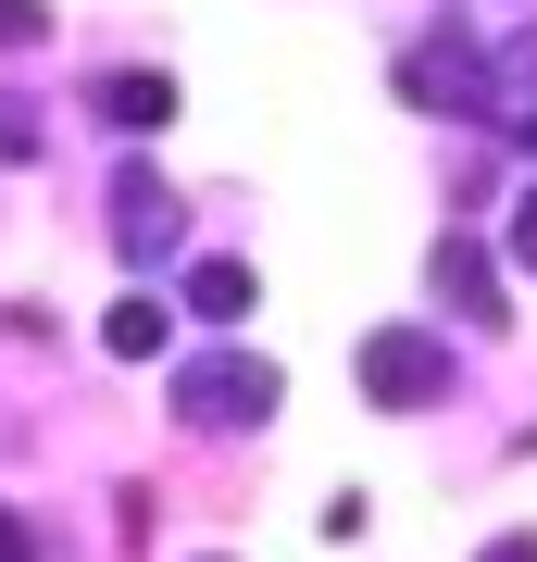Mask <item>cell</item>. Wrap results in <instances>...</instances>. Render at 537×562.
Returning a JSON list of instances; mask_svg holds the SVG:
<instances>
[{
    "mask_svg": "<svg viewBox=\"0 0 537 562\" xmlns=\"http://www.w3.org/2000/svg\"><path fill=\"white\" fill-rule=\"evenodd\" d=\"M276 401H288V375L262 350H200V362H176V413L200 425V438H238V425H276Z\"/></svg>",
    "mask_w": 537,
    "mask_h": 562,
    "instance_id": "obj_1",
    "label": "cell"
},
{
    "mask_svg": "<svg viewBox=\"0 0 537 562\" xmlns=\"http://www.w3.org/2000/svg\"><path fill=\"white\" fill-rule=\"evenodd\" d=\"M362 401H376V413L450 401V338H425V325H376V338H362Z\"/></svg>",
    "mask_w": 537,
    "mask_h": 562,
    "instance_id": "obj_2",
    "label": "cell"
},
{
    "mask_svg": "<svg viewBox=\"0 0 537 562\" xmlns=\"http://www.w3.org/2000/svg\"><path fill=\"white\" fill-rule=\"evenodd\" d=\"M400 101H413V113H488V50L462 38V25L413 38V50H400Z\"/></svg>",
    "mask_w": 537,
    "mask_h": 562,
    "instance_id": "obj_3",
    "label": "cell"
},
{
    "mask_svg": "<svg viewBox=\"0 0 537 562\" xmlns=\"http://www.w3.org/2000/svg\"><path fill=\"white\" fill-rule=\"evenodd\" d=\"M176 238H188V201L163 176H113V250L125 262H176Z\"/></svg>",
    "mask_w": 537,
    "mask_h": 562,
    "instance_id": "obj_4",
    "label": "cell"
},
{
    "mask_svg": "<svg viewBox=\"0 0 537 562\" xmlns=\"http://www.w3.org/2000/svg\"><path fill=\"white\" fill-rule=\"evenodd\" d=\"M425 288H438V313L500 325V262H488V238H438V250H425Z\"/></svg>",
    "mask_w": 537,
    "mask_h": 562,
    "instance_id": "obj_5",
    "label": "cell"
},
{
    "mask_svg": "<svg viewBox=\"0 0 537 562\" xmlns=\"http://www.w3.org/2000/svg\"><path fill=\"white\" fill-rule=\"evenodd\" d=\"M100 125H113V138H163V125H176V76H138V63L100 76Z\"/></svg>",
    "mask_w": 537,
    "mask_h": 562,
    "instance_id": "obj_6",
    "label": "cell"
},
{
    "mask_svg": "<svg viewBox=\"0 0 537 562\" xmlns=\"http://www.w3.org/2000/svg\"><path fill=\"white\" fill-rule=\"evenodd\" d=\"M100 350H113V362H150V350H176V301H150V288H125V301L100 313Z\"/></svg>",
    "mask_w": 537,
    "mask_h": 562,
    "instance_id": "obj_7",
    "label": "cell"
},
{
    "mask_svg": "<svg viewBox=\"0 0 537 562\" xmlns=\"http://www.w3.org/2000/svg\"><path fill=\"white\" fill-rule=\"evenodd\" d=\"M188 313H200V325H250V313H262L250 262H225V250H213V262H188Z\"/></svg>",
    "mask_w": 537,
    "mask_h": 562,
    "instance_id": "obj_8",
    "label": "cell"
},
{
    "mask_svg": "<svg viewBox=\"0 0 537 562\" xmlns=\"http://www.w3.org/2000/svg\"><path fill=\"white\" fill-rule=\"evenodd\" d=\"M488 113L500 125H537V25H525L513 50H488Z\"/></svg>",
    "mask_w": 537,
    "mask_h": 562,
    "instance_id": "obj_9",
    "label": "cell"
},
{
    "mask_svg": "<svg viewBox=\"0 0 537 562\" xmlns=\"http://www.w3.org/2000/svg\"><path fill=\"white\" fill-rule=\"evenodd\" d=\"M38 150H51L38 101H25V88H0V162H38Z\"/></svg>",
    "mask_w": 537,
    "mask_h": 562,
    "instance_id": "obj_10",
    "label": "cell"
},
{
    "mask_svg": "<svg viewBox=\"0 0 537 562\" xmlns=\"http://www.w3.org/2000/svg\"><path fill=\"white\" fill-rule=\"evenodd\" d=\"M51 38V13H38V0H0V50H38Z\"/></svg>",
    "mask_w": 537,
    "mask_h": 562,
    "instance_id": "obj_11",
    "label": "cell"
},
{
    "mask_svg": "<svg viewBox=\"0 0 537 562\" xmlns=\"http://www.w3.org/2000/svg\"><path fill=\"white\" fill-rule=\"evenodd\" d=\"M513 262H525V276H537V188H525V201H513Z\"/></svg>",
    "mask_w": 537,
    "mask_h": 562,
    "instance_id": "obj_12",
    "label": "cell"
},
{
    "mask_svg": "<svg viewBox=\"0 0 537 562\" xmlns=\"http://www.w3.org/2000/svg\"><path fill=\"white\" fill-rule=\"evenodd\" d=\"M0 562H38V525L25 513H0Z\"/></svg>",
    "mask_w": 537,
    "mask_h": 562,
    "instance_id": "obj_13",
    "label": "cell"
},
{
    "mask_svg": "<svg viewBox=\"0 0 537 562\" xmlns=\"http://www.w3.org/2000/svg\"><path fill=\"white\" fill-rule=\"evenodd\" d=\"M476 562H537V538H488V550H476Z\"/></svg>",
    "mask_w": 537,
    "mask_h": 562,
    "instance_id": "obj_14",
    "label": "cell"
},
{
    "mask_svg": "<svg viewBox=\"0 0 537 562\" xmlns=\"http://www.w3.org/2000/svg\"><path fill=\"white\" fill-rule=\"evenodd\" d=\"M213 562H225V550H213Z\"/></svg>",
    "mask_w": 537,
    "mask_h": 562,
    "instance_id": "obj_15",
    "label": "cell"
}]
</instances>
